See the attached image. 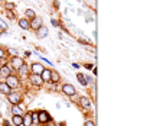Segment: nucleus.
Masks as SVG:
<instances>
[{
  "label": "nucleus",
  "mask_w": 150,
  "mask_h": 126,
  "mask_svg": "<svg viewBox=\"0 0 150 126\" xmlns=\"http://www.w3.org/2000/svg\"><path fill=\"white\" fill-rule=\"evenodd\" d=\"M4 83L13 90V88H17V87L20 85V78H19L17 76H15V74H10L9 77H6V78H4Z\"/></svg>",
  "instance_id": "nucleus-1"
},
{
  "label": "nucleus",
  "mask_w": 150,
  "mask_h": 126,
  "mask_svg": "<svg viewBox=\"0 0 150 126\" xmlns=\"http://www.w3.org/2000/svg\"><path fill=\"white\" fill-rule=\"evenodd\" d=\"M23 58H20L19 55H16V57H10V61H9V65L12 67V70L13 71H16V70H19L22 65H23Z\"/></svg>",
  "instance_id": "nucleus-2"
},
{
  "label": "nucleus",
  "mask_w": 150,
  "mask_h": 126,
  "mask_svg": "<svg viewBox=\"0 0 150 126\" xmlns=\"http://www.w3.org/2000/svg\"><path fill=\"white\" fill-rule=\"evenodd\" d=\"M38 122L42 123V125L49 123V122H51V116H49V113H48L46 110H39V112H38Z\"/></svg>",
  "instance_id": "nucleus-3"
},
{
  "label": "nucleus",
  "mask_w": 150,
  "mask_h": 126,
  "mask_svg": "<svg viewBox=\"0 0 150 126\" xmlns=\"http://www.w3.org/2000/svg\"><path fill=\"white\" fill-rule=\"evenodd\" d=\"M7 100H9L12 104H19L20 100H22V96H20V93H17V91H10V93L7 94Z\"/></svg>",
  "instance_id": "nucleus-4"
},
{
  "label": "nucleus",
  "mask_w": 150,
  "mask_h": 126,
  "mask_svg": "<svg viewBox=\"0 0 150 126\" xmlns=\"http://www.w3.org/2000/svg\"><path fill=\"white\" fill-rule=\"evenodd\" d=\"M62 93L65 94V96H68V97H71V96H74V94H76V90H75V87L72 85V84H64L62 85Z\"/></svg>",
  "instance_id": "nucleus-5"
},
{
  "label": "nucleus",
  "mask_w": 150,
  "mask_h": 126,
  "mask_svg": "<svg viewBox=\"0 0 150 126\" xmlns=\"http://www.w3.org/2000/svg\"><path fill=\"white\" fill-rule=\"evenodd\" d=\"M29 81H31V84L32 85H35V87H40L42 84H43V81H42V77L40 76H38V74H29Z\"/></svg>",
  "instance_id": "nucleus-6"
},
{
  "label": "nucleus",
  "mask_w": 150,
  "mask_h": 126,
  "mask_svg": "<svg viewBox=\"0 0 150 126\" xmlns=\"http://www.w3.org/2000/svg\"><path fill=\"white\" fill-rule=\"evenodd\" d=\"M78 104H79L82 109H90L92 103H91V100H90L87 96H81V97L78 99Z\"/></svg>",
  "instance_id": "nucleus-7"
},
{
  "label": "nucleus",
  "mask_w": 150,
  "mask_h": 126,
  "mask_svg": "<svg viewBox=\"0 0 150 126\" xmlns=\"http://www.w3.org/2000/svg\"><path fill=\"white\" fill-rule=\"evenodd\" d=\"M29 23H31V29L36 32L38 29H39V28L43 25V20H42V18H38V16H36V18H33V19H32Z\"/></svg>",
  "instance_id": "nucleus-8"
},
{
  "label": "nucleus",
  "mask_w": 150,
  "mask_h": 126,
  "mask_svg": "<svg viewBox=\"0 0 150 126\" xmlns=\"http://www.w3.org/2000/svg\"><path fill=\"white\" fill-rule=\"evenodd\" d=\"M12 73H13V70H12V67H10L9 64H6V65H1V67H0V76H1L3 78L9 77Z\"/></svg>",
  "instance_id": "nucleus-9"
},
{
  "label": "nucleus",
  "mask_w": 150,
  "mask_h": 126,
  "mask_svg": "<svg viewBox=\"0 0 150 126\" xmlns=\"http://www.w3.org/2000/svg\"><path fill=\"white\" fill-rule=\"evenodd\" d=\"M43 65L42 64H39V62H33L32 65H31V73L32 74H38V76H40V73L43 71Z\"/></svg>",
  "instance_id": "nucleus-10"
},
{
  "label": "nucleus",
  "mask_w": 150,
  "mask_h": 126,
  "mask_svg": "<svg viewBox=\"0 0 150 126\" xmlns=\"http://www.w3.org/2000/svg\"><path fill=\"white\" fill-rule=\"evenodd\" d=\"M61 81V74L56 70H51V84H58Z\"/></svg>",
  "instance_id": "nucleus-11"
},
{
  "label": "nucleus",
  "mask_w": 150,
  "mask_h": 126,
  "mask_svg": "<svg viewBox=\"0 0 150 126\" xmlns=\"http://www.w3.org/2000/svg\"><path fill=\"white\" fill-rule=\"evenodd\" d=\"M42 81L43 83H51V70L49 68H43V71L40 73Z\"/></svg>",
  "instance_id": "nucleus-12"
},
{
  "label": "nucleus",
  "mask_w": 150,
  "mask_h": 126,
  "mask_svg": "<svg viewBox=\"0 0 150 126\" xmlns=\"http://www.w3.org/2000/svg\"><path fill=\"white\" fill-rule=\"evenodd\" d=\"M48 32H49L48 28H46L45 25H42V26L36 31V36L38 38H46V36H48Z\"/></svg>",
  "instance_id": "nucleus-13"
},
{
  "label": "nucleus",
  "mask_w": 150,
  "mask_h": 126,
  "mask_svg": "<svg viewBox=\"0 0 150 126\" xmlns=\"http://www.w3.org/2000/svg\"><path fill=\"white\" fill-rule=\"evenodd\" d=\"M19 26L23 29V31H29L31 29V23H29V20L28 19H25V18H22V19H19Z\"/></svg>",
  "instance_id": "nucleus-14"
},
{
  "label": "nucleus",
  "mask_w": 150,
  "mask_h": 126,
  "mask_svg": "<svg viewBox=\"0 0 150 126\" xmlns=\"http://www.w3.org/2000/svg\"><path fill=\"white\" fill-rule=\"evenodd\" d=\"M22 119H23V126H32V116H31V112L22 115Z\"/></svg>",
  "instance_id": "nucleus-15"
},
{
  "label": "nucleus",
  "mask_w": 150,
  "mask_h": 126,
  "mask_svg": "<svg viewBox=\"0 0 150 126\" xmlns=\"http://www.w3.org/2000/svg\"><path fill=\"white\" fill-rule=\"evenodd\" d=\"M12 123H13V126H22L23 125L22 115H13V118H12Z\"/></svg>",
  "instance_id": "nucleus-16"
},
{
  "label": "nucleus",
  "mask_w": 150,
  "mask_h": 126,
  "mask_svg": "<svg viewBox=\"0 0 150 126\" xmlns=\"http://www.w3.org/2000/svg\"><path fill=\"white\" fill-rule=\"evenodd\" d=\"M10 91H12V88H10L7 84L4 83V81H0V93H1V94H6V96H7Z\"/></svg>",
  "instance_id": "nucleus-17"
},
{
  "label": "nucleus",
  "mask_w": 150,
  "mask_h": 126,
  "mask_svg": "<svg viewBox=\"0 0 150 126\" xmlns=\"http://www.w3.org/2000/svg\"><path fill=\"white\" fill-rule=\"evenodd\" d=\"M33 18H36L35 10H33V9H26V12H25V19H28V20L31 22Z\"/></svg>",
  "instance_id": "nucleus-18"
},
{
  "label": "nucleus",
  "mask_w": 150,
  "mask_h": 126,
  "mask_svg": "<svg viewBox=\"0 0 150 126\" xmlns=\"http://www.w3.org/2000/svg\"><path fill=\"white\" fill-rule=\"evenodd\" d=\"M17 71H19V74H20V76H29L31 68H29V65H28V64H25V62H23V65H22Z\"/></svg>",
  "instance_id": "nucleus-19"
},
{
  "label": "nucleus",
  "mask_w": 150,
  "mask_h": 126,
  "mask_svg": "<svg viewBox=\"0 0 150 126\" xmlns=\"http://www.w3.org/2000/svg\"><path fill=\"white\" fill-rule=\"evenodd\" d=\"M12 113H13V115H23L22 107H20L19 104H12Z\"/></svg>",
  "instance_id": "nucleus-20"
},
{
  "label": "nucleus",
  "mask_w": 150,
  "mask_h": 126,
  "mask_svg": "<svg viewBox=\"0 0 150 126\" xmlns=\"http://www.w3.org/2000/svg\"><path fill=\"white\" fill-rule=\"evenodd\" d=\"M3 6H4V10H15L16 9V4L13 1H4Z\"/></svg>",
  "instance_id": "nucleus-21"
},
{
  "label": "nucleus",
  "mask_w": 150,
  "mask_h": 126,
  "mask_svg": "<svg viewBox=\"0 0 150 126\" xmlns=\"http://www.w3.org/2000/svg\"><path fill=\"white\" fill-rule=\"evenodd\" d=\"M76 78H78V81L82 84V85H88V83L85 81V76H84L82 73H78V74H76Z\"/></svg>",
  "instance_id": "nucleus-22"
},
{
  "label": "nucleus",
  "mask_w": 150,
  "mask_h": 126,
  "mask_svg": "<svg viewBox=\"0 0 150 126\" xmlns=\"http://www.w3.org/2000/svg\"><path fill=\"white\" fill-rule=\"evenodd\" d=\"M4 13H6V16L9 18V19H16V15H15V10H4Z\"/></svg>",
  "instance_id": "nucleus-23"
},
{
  "label": "nucleus",
  "mask_w": 150,
  "mask_h": 126,
  "mask_svg": "<svg viewBox=\"0 0 150 126\" xmlns=\"http://www.w3.org/2000/svg\"><path fill=\"white\" fill-rule=\"evenodd\" d=\"M1 58H7V52H6L4 48L0 46V60H1Z\"/></svg>",
  "instance_id": "nucleus-24"
},
{
  "label": "nucleus",
  "mask_w": 150,
  "mask_h": 126,
  "mask_svg": "<svg viewBox=\"0 0 150 126\" xmlns=\"http://www.w3.org/2000/svg\"><path fill=\"white\" fill-rule=\"evenodd\" d=\"M31 116H32V122L39 123V122H38V112H31Z\"/></svg>",
  "instance_id": "nucleus-25"
},
{
  "label": "nucleus",
  "mask_w": 150,
  "mask_h": 126,
  "mask_svg": "<svg viewBox=\"0 0 150 126\" xmlns=\"http://www.w3.org/2000/svg\"><path fill=\"white\" fill-rule=\"evenodd\" d=\"M6 52L13 54V57H16V55H17V51H16V49H13V48H7V49H6Z\"/></svg>",
  "instance_id": "nucleus-26"
},
{
  "label": "nucleus",
  "mask_w": 150,
  "mask_h": 126,
  "mask_svg": "<svg viewBox=\"0 0 150 126\" xmlns=\"http://www.w3.org/2000/svg\"><path fill=\"white\" fill-rule=\"evenodd\" d=\"M84 126H95V123H94L92 120H87V122L84 123Z\"/></svg>",
  "instance_id": "nucleus-27"
},
{
  "label": "nucleus",
  "mask_w": 150,
  "mask_h": 126,
  "mask_svg": "<svg viewBox=\"0 0 150 126\" xmlns=\"http://www.w3.org/2000/svg\"><path fill=\"white\" fill-rule=\"evenodd\" d=\"M51 23H52L53 26H59V22H58L56 19H52V20H51Z\"/></svg>",
  "instance_id": "nucleus-28"
},
{
  "label": "nucleus",
  "mask_w": 150,
  "mask_h": 126,
  "mask_svg": "<svg viewBox=\"0 0 150 126\" xmlns=\"http://www.w3.org/2000/svg\"><path fill=\"white\" fill-rule=\"evenodd\" d=\"M78 41L81 42V43H84V45H87V43H88V41H87V39H84V38H79Z\"/></svg>",
  "instance_id": "nucleus-29"
},
{
  "label": "nucleus",
  "mask_w": 150,
  "mask_h": 126,
  "mask_svg": "<svg viewBox=\"0 0 150 126\" xmlns=\"http://www.w3.org/2000/svg\"><path fill=\"white\" fill-rule=\"evenodd\" d=\"M3 3H4V0H0V6H1V4H3Z\"/></svg>",
  "instance_id": "nucleus-30"
},
{
  "label": "nucleus",
  "mask_w": 150,
  "mask_h": 126,
  "mask_svg": "<svg viewBox=\"0 0 150 126\" xmlns=\"http://www.w3.org/2000/svg\"><path fill=\"white\" fill-rule=\"evenodd\" d=\"M0 118H1V112H0Z\"/></svg>",
  "instance_id": "nucleus-31"
}]
</instances>
